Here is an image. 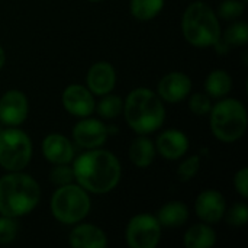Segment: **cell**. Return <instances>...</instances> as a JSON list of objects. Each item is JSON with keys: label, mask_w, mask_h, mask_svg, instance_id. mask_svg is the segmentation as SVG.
Masks as SVG:
<instances>
[{"label": "cell", "mask_w": 248, "mask_h": 248, "mask_svg": "<svg viewBox=\"0 0 248 248\" xmlns=\"http://www.w3.org/2000/svg\"><path fill=\"white\" fill-rule=\"evenodd\" d=\"M74 180L86 192L105 195L112 192L121 180L122 167L116 155L108 150H87L74 160Z\"/></svg>", "instance_id": "6da1fadb"}, {"label": "cell", "mask_w": 248, "mask_h": 248, "mask_svg": "<svg viewBox=\"0 0 248 248\" xmlns=\"http://www.w3.org/2000/svg\"><path fill=\"white\" fill-rule=\"evenodd\" d=\"M41 201L38 182L22 171H9L0 179V215L20 218L32 212Z\"/></svg>", "instance_id": "7a4b0ae2"}, {"label": "cell", "mask_w": 248, "mask_h": 248, "mask_svg": "<svg viewBox=\"0 0 248 248\" xmlns=\"http://www.w3.org/2000/svg\"><path fill=\"white\" fill-rule=\"evenodd\" d=\"M122 112L129 128L140 135L158 131L166 119L163 99L145 87H138L126 96Z\"/></svg>", "instance_id": "3957f363"}, {"label": "cell", "mask_w": 248, "mask_h": 248, "mask_svg": "<svg viewBox=\"0 0 248 248\" xmlns=\"http://www.w3.org/2000/svg\"><path fill=\"white\" fill-rule=\"evenodd\" d=\"M182 31L185 39L193 46H214L222 36L218 15L205 1L189 4L182 17Z\"/></svg>", "instance_id": "277c9868"}, {"label": "cell", "mask_w": 248, "mask_h": 248, "mask_svg": "<svg viewBox=\"0 0 248 248\" xmlns=\"http://www.w3.org/2000/svg\"><path fill=\"white\" fill-rule=\"evenodd\" d=\"M246 106L237 99H224L209 110L211 131L222 142L240 140L247 129Z\"/></svg>", "instance_id": "5b68a950"}, {"label": "cell", "mask_w": 248, "mask_h": 248, "mask_svg": "<svg viewBox=\"0 0 248 248\" xmlns=\"http://www.w3.org/2000/svg\"><path fill=\"white\" fill-rule=\"evenodd\" d=\"M51 214L54 218L65 225H74L81 222L90 212L92 203L89 192L80 185H64L58 186L51 198Z\"/></svg>", "instance_id": "8992f818"}, {"label": "cell", "mask_w": 248, "mask_h": 248, "mask_svg": "<svg viewBox=\"0 0 248 248\" xmlns=\"http://www.w3.org/2000/svg\"><path fill=\"white\" fill-rule=\"evenodd\" d=\"M32 158V141L22 129L0 131V166L7 171H22Z\"/></svg>", "instance_id": "52a82bcc"}, {"label": "cell", "mask_w": 248, "mask_h": 248, "mask_svg": "<svg viewBox=\"0 0 248 248\" xmlns=\"http://www.w3.org/2000/svg\"><path fill=\"white\" fill-rule=\"evenodd\" d=\"M125 237L131 248H155L161 238V225L154 215L138 214L128 222Z\"/></svg>", "instance_id": "ba28073f"}, {"label": "cell", "mask_w": 248, "mask_h": 248, "mask_svg": "<svg viewBox=\"0 0 248 248\" xmlns=\"http://www.w3.org/2000/svg\"><path fill=\"white\" fill-rule=\"evenodd\" d=\"M29 113L28 97L20 90H7L0 97V122L7 126L22 125Z\"/></svg>", "instance_id": "9c48e42d"}, {"label": "cell", "mask_w": 248, "mask_h": 248, "mask_svg": "<svg viewBox=\"0 0 248 248\" xmlns=\"http://www.w3.org/2000/svg\"><path fill=\"white\" fill-rule=\"evenodd\" d=\"M108 128L103 122L93 118H83L73 126L74 142L86 150L100 148L108 140Z\"/></svg>", "instance_id": "30bf717a"}, {"label": "cell", "mask_w": 248, "mask_h": 248, "mask_svg": "<svg viewBox=\"0 0 248 248\" xmlns=\"http://www.w3.org/2000/svg\"><path fill=\"white\" fill-rule=\"evenodd\" d=\"M62 106L64 109L78 118H86L94 112L96 100L93 93L81 84H70L62 92Z\"/></svg>", "instance_id": "8fae6325"}, {"label": "cell", "mask_w": 248, "mask_h": 248, "mask_svg": "<svg viewBox=\"0 0 248 248\" xmlns=\"http://www.w3.org/2000/svg\"><path fill=\"white\" fill-rule=\"evenodd\" d=\"M225 211H227V203L221 192L208 189L198 195L195 202V212L202 222L217 224L221 219H224Z\"/></svg>", "instance_id": "7c38bea8"}, {"label": "cell", "mask_w": 248, "mask_h": 248, "mask_svg": "<svg viewBox=\"0 0 248 248\" xmlns=\"http://www.w3.org/2000/svg\"><path fill=\"white\" fill-rule=\"evenodd\" d=\"M192 90V80L182 71H171L166 74L158 83V96L169 103L185 100Z\"/></svg>", "instance_id": "4fadbf2b"}, {"label": "cell", "mask_w": 248, "mask_h": 248, "mask_svg": "<svg viewBox=\"0 0 248 248\" xmlns=\"http://www.w3.org/2000/svg\"><path fill=\"white\" fill-rule=\"evenodd\" d=\"M87 89L97 96L108 94L113 90L116 84V73L112 64L108 61H99L94 62L86 76Z\"/></svg>", "instance_id": "5bb4252c"}, {"label": "cell", "mask_w": 248, "mask_h": 248, "mask_svg": "<svg viewBox=\"0 0 248 248\" xmlns=\"http://www.w3.org/2000/svg\"><path fill=\"white\" fill-rule=\"evenodd\" d=\"M189 150V138L180 129L163 131L155 142V151L166 160H179Z\"/></svg>", "instance_id": "9a60e30c"}, {"label": "cell", "mask_w": 248, "mask_h": 248, "mask_svg": "<svg viewBox=\"0 0 248 248\" xmlns=\"http://www.w3.org/2000/svg\"><path fill=\"white\" fill-rule=\"evenodd\" d=\"M42 154L52 164H70L74 160L73 144L61 134H49L44 138Z\"/></svg>", "instance_id": "2e32d148"}, {"label": "cell", "mask_w": 248, "mask_h": 248, "mask_svg": "<svg viewBox=\"0 0 248 248\" xmlns=\"http://www.w3.org/2000/svg\"><path fill=\"white\" fill-rule=\"evenodd\" d=\"M68 244L74 248H105L106 234L93 224H80L70 231Z\"/></svg>", "instance_id": "e0dca14e"}, {"label": "cell", "mask_w": 248, "mask_h": 248, "mask_svg": "<svg viewBox=\"0 0 248 248\" xmlns=\"http://www.w3.org/2000/svg\"><path fill=\"white\" fill-rule=\"evenodd\" d=\"M161 225V228H180L189 219V209L185 203L173 201L163 205L155 217Z\"/></svg>", "instance_id": "ac0fdd59"}, {"label": "cell", "mask_w": 248, "mask_h": 248, "mask_svg": "<svg viewBox=\"0 0 248 248\" xmlns=\"http://www.w3.org/2000/svg\"><path fill=\"white\" fill-rule=\"evenodd\" d=\"M154 158H155V145L150 138L141 135L131 142L129 160L135 167L147 169L153 164Z\"/></svg>", "instance_id": "d6986e66"}, {"label": "cell", "mask_w": 248, "mask_h": 248, "mask_svg": "<svg viewBox=\"0 0 248 248\" xmlns=\"http://www.w3.org/2000/svg\"><path fill=\"white\" fill-rule=\"evenodd\" d=\"M183 243L187 248H209L217 243V232L209 224H195L186 231Z\"/></svg>", "instance_id": "ffe728a7"}, {"label": "cell", "mask_w": 248, "mask_h": 248, "mask_svg": "<svg viewBox=\"0 0 248 248\" xmlns=\"http://www.w3.org/2000/svg\"><path fill=\"white\" fill-rule=\"evenodd\" d=\"M232 87V78L225 70H214L209 73L205 81V90L209 97L222 99L225 97Z\"/></svg>", "instance_id": "44dd1931"}, {"label": "cell", "mask_w": 248, "mask_h": 248, "mask_svg": "<svg viewBox=\"0 0 248 248\" xmlns=\"http://www.w3.org/2000/svg\"><path fill=\"white\" fill-rule=\"evenodd\" d=\"M164 6V0H131L129 10L131 15L138 20H151L154 19Z\"/></svg>", "instance_id": "7402d4cb"}, {"label": "cell", "mask_w": 248, "mask_h": 248, "mask_svg": "<svg viewBox=\"0 0 248 248\" xmlns=\"http://www.w3.org/2000/svg\"><path fill=\"white\" fill-rule=\"evenodd\" d=\"M94 110H97V113L105 119H115L122 113L124 102L119 96L108 93L102 96L99 103L94 106Z\"/></svg>", "instance_id": "603a6c76"}, {"label": "cell", "mask_w": 248, "mask_h": 248, "mask_svg": "<svg viewBox=\"0 0 248 248\" xmlns=\"http://www.w3.org/2000/svg\"><path fill=\"white\" fill-rule=\"evenodd\" d=\"M222 38V36H221ZM230 46L246 45L248 42V25L246 22H234L224 33L222 38Z\"/></svg>", "instance_id": "cb8c5ba5"}, {"label": "cell", "mask_w": 248, "mask_h": 248, "mask_svg": "<svg viewBox=\"0 0 248 248\" xmlns=\"http://www.w3.org/2000/svg\"><path fill=\"white\" fill-rule=\"evenodd\" d=\"M246 10L243 0H224L218 7V16L224 20H237Z\"/></svg>", "instance_id": "d4e9b609"}, {"label": "cell", "mask_w": 248, "mask_h": 248, "mask_svg": "<svg viewBox=\"0 0 248 248\" xmlns=\"http://www.w3.org/2000/svg\"><path fill=\"white\" fill-rule=\"evenodd\" d=\"M49 180L55 186H64L73 183L74 180L73 167L68 164H54L52 170L49 171Z\"/></svg>", "instance_id": "484cf974"}, {"label": "cell", "mask_w": 248, "mask_h": 248, "mask_svg": "<svg viewBox=\"0 0 248 248\" xmlns=\"http://www.w3.org/2000/svg\"><path fill=\"white\" fill-rule=\"evenodd\" d=\"M17 221L12 217H0V244H10L17 235Z\"/></svg>", "instance_id": "4316f807"}, {"label": "cell", "mask_w": 248, "mask_h": 248, "mask_svg": "<svg viewBox=\"0 0 248 248\" xmlns=\"http://www.w3.org/2000/svg\"><path fill=\"white\" fill-rule=\"evenodd\" d=\"M199 169H201V157L192 155L180 163V166L177 169V176L182 182H189L198 174Z\"/></svg>", "instance_id": "83f0119b"}, {"label": "cell", "mask_w": 248, "mask_h": 248, "mask_svg": "<svg viewBox=\"0 0 248 248\" xmlns=\"http://www.w3.org/2000/svg\"><path fill=\"white\" fill-rule=\"evenodd\" d=\"M224 218L231 227H244L248 221V208L244 203H237L228 212L225 211Z\"/></svg>", "instance_id": "f1b7e54d"}, {"label": "cell", "mask_w": 248, "mask_h": 248, "mask_svg": "<svg viewBox=\"0 0 248 248\" xmlns=\"http://www.w3.org/2000/svg\"><path fill=\"white\" fill-rule=\"evenodd\" d=\"M189 108L195 115H208L212 108V100L206 93H195L190 96Z\"/></svg>", "instance_id": "f546056e"}, {"label": "cell", "mask_w": 248, "mask_h": 248, "mask_svg": "<svg viewBox=\"0 0 248 248\" xmlns=\"http://www.w3.org/2000/svg\"><path fill=\"white\" fill-rule=\"evenodd\" d=\"M234 187L235 190L241 195L243 199L248 198V169L243 167L241 170L237 171L234 177Z\"/></svg>", "instance_id": "4dcf8cb0"}, {"label": "cell", "mask_w": 248, "mask_h": 248, "mask_svg": "<svg viewBox=\"0 0 248 248\" xmlns=\"http://www.w3.org/2000/svg\"><path fill=\"white\" fill-rule=\"evenodd\" d=\"M4 62H6V54H4V49H3L1 45H0V70L3 68Z\"/></svg>", "instance_id": "1f68e13d"}, {"label": "cell", "mask_w": 248, "mask_h": 248, "mask_svg": "<svg viewBox=\"0 0 248 248\" xmlns=\"http://www.w3.org/2000/svg\"><path fill=\"white\" fill-rule=\"evenodd\" d=\"M90 1H102V0H90Z\"/></svg>", "instance_id": "d6a6232c"}, {"label": "cell", "mask_w": 248, "mask_h": 248, "mask_svg": "<svg viewBox=\"0 0 248 248\" xmlns=\"http://www.w3.org/2000/svg\"><path fill=\"white\" fill-rule=\"evenodd\" d=\"M243 1H246V3H247V0H243Z\"/></svg>", "instance_id": "836d02e7"}]
</instances>
